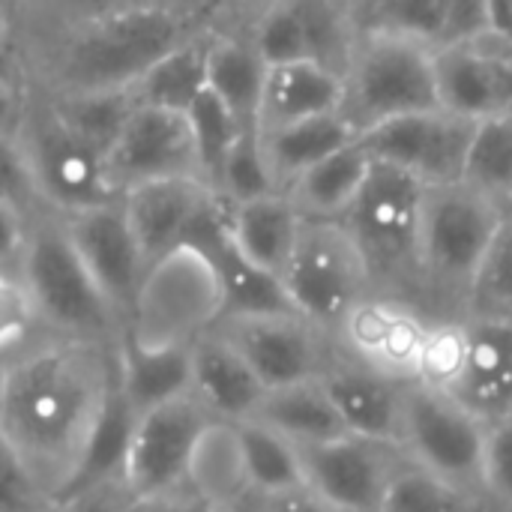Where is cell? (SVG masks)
Masks as SVG:
<instances>
[{
  "label": "cell",
  "instance_id": "10",
  "mask_svg": "<svg viewBox=\"0 0 512 512\" xmlns=\"http://www.w3.org/2000/svg\"><path fill=\"white\" fill-rule=\"evenodd\" d=\"M402 447H408L414 465L432 477L477 498L483 495L486 426L456 399L426 387H408Z\"/></svg>",
  "mask_w": 512,
  "mask_h": 512
},
{
  "label": "cell",
  "instance_id": "52",
  "mask_svg": "<svg viewBox=\"0 0 512 512\" xmlns=\"http://www.w3.org/2000/svg\"><path fill=\"white\" fill-rule=\"evenodd\" d=\"M495 39V36H492ZM501 45V57H504V75H507V114H512V42L495 39Z\"/></svg>",
  "mask_w": 512,
  "mask_h": 512
},
{
  "label": "cell",
  "instance_id": "11",
  "mask_svg": "<svg viewBox=\"0 0 512 512\" xmlns=\"http://www.w3.org/2000/svg\"><path fill=\"white\" fill-rule=\"evenodd\" d=\"M213 423L192 393L138 414L123 465V483L132 498L156 501L186 489L195 447Z\"/></svg>",
  "mask_w": 512,
  "mask_h": 512
},
{
  "label": "cell",
  "instance_id": "2",
  "mask_svg": "<svg viewBox=\"0 0 512 512\" xmlns=\"http://www.w3.org/2000/svg\"><path fill=\"white\" fill-rule=\"evenodd\" d=\"M27 24L15 6V36L42 93L129 90L156 60L219 24V3H81L39 9Z\"/></svg>",
  "mask_w": 512,
  "mask_h": 512
},
{
  "label": "cell",
  "instance_id": "3",
  "mask_svg": "<svg viewBox=\"0 0 512 512\" xmlns=\"http://www.w3.org/2000/svg\"><path fill=\"white\" fill-rule=\"evenodd\" d=\"M15 276L24 285L39 333L108 348L120 345L123 324L75 255L54 213L27 225Z\"/></svg>",
  "mask_w": 512,
  "mask_h": 512
},
{
  "label": "cell",
  "instance_id": "8",
  "mask_svg": "<svg viewBox=\"0 0 512 512\" xmlns=\"http://www.w3.org/2000/svg\"><path fill=\"white\" fill-rule=\"evenodd\" d=\"M426 186L390 165L372 162V171L339 219L360 249L369 279L402 276L420 270V228L426 207Z\"/></svg>",
  "mask_w": 512,
  "mask_h": 512
},
{
  "label": "cell",
  "instance_id": "55",
  "mask_svg": "<svg viewBox=\"0 0 512 512\" xmlns=\"http://www.w3.org/2000/svg\"><path fill=\"white\" fill-rule=\"evenodd\" d=\"M0 402H3V357H0Z\"/></svg>",
  "mask_w": 512,
  "mask_h": 512
},
{
  "label": "cell",
  "instance_id": "29",
  "mask_svg": "<svg viewBox=\"0 0 512 512\" xmlns=\"http://www.w3.org/2000/svg\"><path fill=\"white\" fill-rule=\"evenodd\" d=\"M213 27L156 60L132 87V102L138 108H156L171 114H186L207 93V39Z\"/></svg>",
  "mask_w": 512,
  "mask_h": 512
},
{
  "label": "cell",
  "instance_id": "33",
  "mask_svg": "<svg viewBox=\"0 0 512 512\" xmlns=\"http://www.w3.org/2000/svg\"><path fill=\"white\" fill-rule=\"evenodd\" d=\"M42 93V90H39ZM60 123L75 132L87 147H93L105 162L114 150L120 132L126 129L135 102L129 90H102V93H42Z\"/></svg>",
  "mask_w": 512,
  "mask_h": 512
},
{
  "label": "cell",
  "instance_id": "1",
  "mask_svg": "<svg viewBox=\"0 0 512 512\" xmlns=\"http://www.w3.org/2000/svg\"><path fill=\"white\" fill-rule=\"evenodd\" d=\"M117 387V348L36 333L3 357L0 441L60 501Z\"/></svg>",
  "mask_w": 512,
  "mask_h": 512
},
{
  "label": "cell",
  "instance_id": "26",
  "mask_svg": "<svg viewBox=\"0 0 512 512\" xmlns=\"http://www.w3.org/2000/svg\"><path fill=\"white\" fill-rule=\"evenodd\" d=\"M261 132V129H258ZM360 135L342 114H327L282 129L261 132V147L279 192H288L306 171L321 165L327 156L354 144Z\"/></svg>",
  "mask_w": 512,
  "mask_h": 512
},
{
  "label": "cell",
  "instance_id": "45",
  "mask_svg": "<svg viewBox=\"0 0 512 512\" xmlns=\"http://www.w3.org/2000/svg\"><path fill=\"white\" fill-rule=\"evenodd\" d=\"M483 495L501 510L512 512V420L486 426Z\"/></svg>",
  "mask_w": 512,
  "mask_h": 512
},
{
  "label": "cell",
  "instance_id": "32",
  "mask_svg": "<svg viewBox=\"0 0 512 512\" xmlns=\"http://www.w3.org/2000/svg\"><path fill=\"white\" fill-rule=\"evenodd\" d=\"M234 432H237L243 474H246V483H249V492L255 501L276 498V495L306 486L300 450L291 441H285L282 435L270 432L267 426H261L255 420L237 423Z\"/></svg>",
  "mask_w": 512,
  "mask_h": 512
},
{
  "label": "cell",
  "instance_id": "47",
  "mask_svg": "<svg viewBox=\"0 0 512 512\" xmlns=\"http://www.w3.org/2000/svg\"><path fill=\"white\" fill-rule=\"evenodd\" d=\"M51 498L33 483L27 468L0 441V512H51Z\"/></svg>",
  "mask_w": 512,
  "mask_h": 512
},
{
  "label": "cell",
  "instance_id": "14",
  "mask_svg": "<svg viewBox=\"0 0 512 512\" xmlns=\"http://www.w3.org/2000/svg\"><path fill=\"white\" fill-rule=\"evenodd\" d=\"M57 219L63 222V231L75 255L87 267L90 279L96 282V288L102 291V297L108 300V306L114 309L126 333V321H129L135 294L141 288L147 261L126 222L123 204L117 201L108 207H93V210L57 216Z\"/></svg>",
  "mask_w": 512,
  "mask_h": 512
},
{
  "label": "cell",
  "instance_id": "34",
  "mask_svg": "<svg viewBox=\"0 0 512 512\" xmlns=\"http://www.w3.org/2000/svg\"><path fill=\"white\" fill-rule=\"evenodd\" d=\"M450 0H375L351 6L357 36H393L438 48L447 30Z\"/></svg>",
  "mask_w": 512,
  "mask_h": 512
},
{
  "label": "cell",
  "instance_id": "19",
  "mask_svg": "<svg viewBox=\"0 0 512 512\" xmlns=\"http://www.w3.org/2000/svg\"><path fill=\"white\" fill-rule=\"evenodd\" d=\"M318 381L351 438L387 447L402 444V411L408 387L360 363H330Z\"/></svg>",
  "mask_w": 512,
  "mask_h": 512
},
{
  "label": "cell",
  "instance_id": "5",
  "mask_svg": "<svg viewBox=\"0 0 512 512\" xmlns=\"http://www.w3.org/2000/svg\"><path fill=\"white\" fill-rule=\"evenodd\" d=\"M432 48L393 39L360 36L345 69L342 117L357 135L423 111H438Z\"/></svg>",
  "mask_w": 512,
  "mask_h": 512
},
{
  "label": "cell",
  "instance_id": "50",
  "mask_svg": "<svg viewBox=\"0 0 512 512\" xmlns=\"http://www.w3.org/2000/svg\"><path fill=\"white\" fill-rule=\"evenodd\" d=\"M252 512H336L333 507H327L321 498H315L306 486L276 495V498H261L252 504Z\"/></svg>",
  "mask_w": 512,
  "mask_h": 512
},
{
  "label": "cell",
  "instance_id": "12",
  "mask_svg": "<svg viewBox=\"0 0 512 512\" xmlns=\"http://www.w3.org/2000/svg\"><path fill=\"white\" fill-rule=\"evenodd\" d=\"M471 120H462L447 111H423L381 123L360 135V144L378 165H390L426 189L462 183L471 135Z\"/></svg>",
  "mask_w": 512,
  "mask_h": 512
},
{
  "label": "cell",
  "instance_id": "41",
  "mask_svg": "<svg viewBox=\"0 0 512 512\" xmlns=\"http://www.w3.org/2000/svg\"><path fill=\"white\" fill-rule=\"evenodd\" d=\"M186 120H189V132H192V141H195L201 177L213 189L216 177H219V168H222L231 144L243 132V126L231 117V111L210 90L186 111Z\"/></svg>",
  "mask_w": 512,
  "mask_h": 512
},
{
  "label": "cell",
  "instance_id": "6",
  "mask_svg": "<svg viewBox=\"0 0 512 512\" xmlns=\"http://www.w3.org/2000/svg\"><path fill=\"white\" fill-rule=\"evenodd\" d=\"M15 138L27 159L36 195L48 213L72 216L117 204L123 198L108 177L105 159L60 123L39 90H33Z\"/></svg>",
  "mask_w": 512,
  "mask_h": 512
},
{
  "label": "cell",
  "instance_id": "16",
  "mask_svg": "<svg viewBox=\"0 0 512 512\" xmlns=\"http://www.w3.org/2000/svg\"><path fill=\"white\" fill-rule=\"evenodd\" d=\"M105 165L120 195L141 183L171 180V177H195L204 183L186 114H171L156 108L135 105Z\"/></svg>",
  "mask_w": 512,
  "mask_h": 512
},
{
  "label": "cell",
  "instance_id": "24",
  "mask_svg": "<svg viewBox=\"0 0 512 512\" xmlns=\"http://www.w3.org/2000/svg\"><path fill=\"white\" fill-rule=\"evenodd\" d=\"M345 78L312 60L270 66L261 93L258 129H282L291 123L342 114Z\"/></svg>",
  "mask_w": 512,
  "mask_h": 512
},
{
  "label": "cell",
  "instance_id": "53",
  "mask_svg": "<svg viewBox=\"0 0 512 512\" xmlns=\"http://www.w3.org/2000/svg\"><path fill=\"white\" fill-rule=\"evenodd\" d=\"M498 213H501V222H507V225H512V192L501 201V207H498Z\"/></svg>",
  "mask_w": 512,
  "mask_h": 512
},
{
  "label": "cell",
  "instance_id": "44",
  "mask_svg": "<svg viewBox=\"0 0 512 512\" xmlns=\"http://www.w3.org/2000/svg\"><path fill=\"white\" fill-rule=\"evenodd\" d=\"M0 204L15 210L27 222L48 213L36 195V186H33V177H30V168H27L18 138L6 135V132H0Z\"/></svg>",
  "mask_w": 512,
  "mask_h": 512
},
{
  "label": "cell",
  "instance_id": "15",
  "mask_svg": "<svg viewBox=\"0 0 512 512\" xmlns=\"http://www.w3.org/2000/svg\"><path fill=\"white\" fill-rule=\"evenodd\" d=\"M387 444L360 438H336L330 444L303 447L306 489L336 512H381L399 465L387 456Z\"/></svg>",
  "mask_w": 512,
  "mask_h": 512
},
{
  "label": "cell",
  "instance_id": "27",
  "mask_svg": "<svg viewBox=\"0 0 512 512\" xmlns=\"http://www.w3.org/2000/svg\"><path fill=\"white\" fill-rule=\"evenodd\" d=\"M372 171V156L360 144V138L339 153L327 156L321 165L306 171L285 195L300 210L303 219L312 222H339L354 198L360 195L366 177Z\"/></svg>",
  "mask_w": 512,
  "mask_h": 512
},
{
  "label": "cell",
  "instance_id": "51",
  "mask_svg": "<svg viewBox=\"0 0 512 512\" xmlns=\"http://www.w3.org/2000/svg\"><path fill=\"white\" fill-rule=\"evenodd\" d=\"M159 501V512H216L210 504H204L201 498H195L189 489H180L168 498H156Z\"/></svg>",
  "mask_w": 512,
  "mask_h": 512
},
{
  "label": "cell",
  "instance_id": "28",
  "mask_svg": "<svg viewBox=\"0 0 512 512\" xmlns=\"http://www.w3.org/2000/svg\"><path fill=\"white\" fill-rule=\"evenodd\" d=\"M255 423L267 426L270 432L282 435L285 441H291L297 450L303 447H318V444H330L336 438H345L348 432L342 429L321 381H309V384H297V387H285V390H273L264 393L258 411L252 414Z\"/></svg>",
  "mask_w": 512,
  "mask_h": 512
},
{
  "label": "cell",
  "instance_id": "13",
  "mask_svg": "<svg viewBox=\"0 0 512 512\" xmlns=\"http://www.w3.org/2000/svg\"><path fill=\"white\" fill-rule=\"evenodd\" d=\"M216 330L237 348L267 393L318 381L330 366L324 333L294 312L222 318Z\"/></svg>",
  "mask_w": 512,
  "mask_h": 512
},
{
  "label": "cell",
  "instance_id": "54",
  "mask_svg": "<svg viewBox=\"0 0 512 512\" xmlns=\"http://www.w3.org/2000/svg\"><path fill=\"white\" fill-rule=\"evenodd\" d=\"M129 512H159V501H135Z\"/></svg>",
  "mask_w": 512,
  "mask_h": 512
},
{
  "label": "cell",
  "instance_id": "49",
  "mask_svg": "<svg viewBox=\"0 0 512 512\" xmlns=\"http://www.w3.org/2000/svg\"><path fill=\"white\" fill-rule=\"evenodd\" d=\"M27 225H30L27 219H21L15 210L0 204V273H15L18 270Z\"/></svg>",
  "mask_w": 512,
  "mask_h": 512
},
{
  "label": "cell",
  "instance_id": "4",
  "mask_svg": "<svg viewBox=\"0 0 512 512\" xmlns=\"http://www.w3.org/2000/svg\"><path fill=\"white\" fill-rule=\"evenodd\" d=\"M225 318V291L216 267L195 246H180L144 270L126 333L147 351H189Z\"/></svg>",
  "mask_w": 512,
  "mask_h": 512
},
{
  "label": "cell",
  "instance_id": "22",
  "mask_svg": "<svg viewBox=\"0 0 512 512\" xmlns=\"http://www.w3.org/2000/svg\"><path fill=\"white\" fill-rule=\"evenodd\" d=\"M189 393L216 423H246L264 399V387L237 354V348L213 330L189 348Z\"/></svg>",
  "mask_w": 512,
  "mask_h": 512
},
{
  "label": "cell",
  "instance_id": "25",
  "mask_svg": "<svg viewBox=\"0 0 512 512\" xmlns=\"http://www.w3.org/2000/svg\"><path fill=\"white\" fill-rule=\"evenodd\" d=\"M267 66L246 30L216 24L207 39V90L231 111L243 129H258Z\"/></svg>",
  "mask_w": 512,
  "mask_h": 512
},
{
  "label": "cell",
  "instance_id": "9",
  "mask_svg": "<svg viewBox=\"0 0 512 512\" xmlns=\"http://www.w3.org/2000/svg\"><path fill=\"white\" fill-rule=\"evenodd\" d=\"M498 228V207L468 186L429 189L420 228V273L444 291L471 294Z\"/></svg>",
  "mask_w": 512,
  "mask_h": 512
},
{
  "label": "cell",
  "instance_id": "18",
  "mask_svg": "<svg viewBox=\"0 0 512 512\" xmlns=\"http://www.w3.org/2000/svg\"><path fill=\"white\" fill-rule=\"evenodd\" d=\"M213 201L216 192L195 177L153 180L123 192L120 204L147 267L162 255L186 246Z\"/></svg>",
  "mask_w": 512,
  "mask_h": 512
},
{
  "label": "cell",
  "instance_id": "37",
  "mask_svg": "<svg viewBox=\"0 0 512 512\" xmlns=\"http://www.w3.org/2000/svg\"><path fill=\"white\" fill-rule=\"evenodd\" d=\"M246 33L267 69L309 60L300 0H282V3L261 6L252 18V24L246 27Z\"/></svg>",
  "mask_w": 512,
  "mask_h": 512
},
{
  "label": "cell",
  "instance_id": "21",
  "mask_svg": "<svg viewBox=\"0 0 512 512\" xmlns=\"http://www.w3.org/2000/svg\"><path fill=\"white\" fill-rule=\"evenodd\" d=\"M450 399L483 426L512 420V321L483 315L468 324V363Z\"/></svg>",
  "mask_w": 512,
  "mask_h": 512
},
{
  "label": "cell",
  "instance_id": "46",
  "mask_svg": "<svg viewBox=\"0 0 512 512\" xmlns=\"http://www.w3.org/2000/svg\"><path fill=\"white\" fill-rule=\"evenodd\" d=\"M36 318L15 273H0V357L36 336Z\"/></svg>",
  "mask_w": 512,
  "mask_h": 512
},
{
  "label": "cell",
  "instance_id": "38",
  "mask_svg": "<svg viewBox=\"0 0 512 512\" xmlns=\"http://www.w3.org/2000/svg\"><path fill=\"white\" fill-rule=\"evenodd\" d=\"M213 192L228 207L279 192L276 183H273V174H270L258 129H243L237 135V141L231 144V150H228V156H225V162L219 168Z\"/></svg>",
  "mask_w": 512,
  "mask_h": 512
},
{
  "label": "cell",
  "instance_id": "35",
  "mask_svg": "<svg viewBox=\"0 0 512 512\" xmlns=\"http://www.w3.org/2000/svg\"><path fill=\"white\" fill-rule=\"evenodd\" d=\"M462 186L501 207L512 192V114H495L474 126Z\"/></svg>",
  "mask_w": 512,
  "mask_h": 512
},
{
  "label": "cell",
  "instance_id": "7",
  "mask_svg": "<svg viewBox=\"0 0 512 512\" xmlns=\"http://www.w3.org/2000/svg\"><path fill=\"white\" fill-rule=\"evenodd\" d=\"M369 270L342 222H303L297 249L282 276V291L303 321L336 333L351 309L369 297Z\"/></svg>",
  "mask_w": 512,
  "mask_h": 512
},
{
  "label": "cell",
  "instance_id": "48",
  "mask_svg": "<svg viewBox=\"0 0 512 512\" xmlns=\"http://www.w3.org/2000/svg\"><path fill=\"white\" fill-rule=\"evenodd\" d=\"M135 504L123 480H105L84 489H75L54 501L51 512H129Z\"/></svg>",
  "mask_w": 512,
  "mask_h": 512
},
{
  "label": "cell",
  "instance_id": "30",
  "mask_svg": "<svg viewBox=\"0 0 512 512\" xmlns=\"http://www.w3.org/2000/svg\"><path fill=\"white\" fill-rule=\"evenodd\" d=\"M186 489L216 512H237L243 504L255 501L243 474L234 426L213 423L201 435L189 465Z\"/></svg>",
  "mask_w": 512,
  "mask_h": 512
},
{
  "label": "cell",
  "instance_id": "31",
  "mask_svg": "<svg viewBox=\"0 0 512 512\" xmlns=\"http://www.w3.org/2000/svg\"><path fill=\"white\" fill-rule=\"evenodd\" d=\"M117 390L135 414L189 393V351H147L120 339Z\"/></svg>",
  "mask_w": 512,
  "mask_h": 512
},
{
  "label": "cell",
  "instance_id": "17",
  "mask_svg": "<svg viewBox=\"0 0 512 512\" xmlns=\"http://www.w3.org/2000/svg\"><path fill=\"white\" fill-rule=\"evenodd\" d=\"M336 333L360 366H369L402 387H414L417 357L426 336V321L414 309L384 297H366Z\"/></svg>",
  "mask_w": 512,
  "mask_h": 512
},
{
  "label": "cell",
  "instance_id": "23",
  "mask_svg": "<svg viewBox=\"0 0 512 512\" xmlns=\"http://www.w3.org/2000/svg\"><path fill=\"white\" fill-rule=\"evenodd\" d=\"M303 216L291 204L285 192L243 201V204H225V225L231 234V243L237 252L261 273L282 282L288 261L297 249Z\"/></svg>",
  "mask_w": 512,
  "mask_h": 512
},
{
  "label": "cell",
  "instance_id": "42",
  "mask_svg": "<svg viewBox=\"0 0 512 512\" xmlns=\"http://www.w3.org/2000/svg\"><path fill=\"white\" fill-rule=\"evenodd\" d=\"M486 309V318L512 321V225L501 222L468 294Z\"/></svg>",
  "mask_w": 512,
  "mask_h": 512
},
{
  "label": "cell",
  "instance_id": "39",
  "mask_svg": "<svg viewBox=\"0 0 512 512\" xmlns=\"http://www.w3.org/2000/svg\"><path fill=\"white\" fill-rule=\"evenodd\" d=\"M465 363H468V324H456V321L426 324L414 387H426L450 396L465 375Z\"/></svg>",
  "mask_w": 512,
  "mask_h": 512
},
{
  "label": "cell",
  "instance_id": "20",
  "mask_svg": "<svg viewBox=\"0 0 512 512\" xmlns=\"http://www.w3.org/2000/svg\"><path fill=\"white\" fill-rule=\"evenodd\" d=\"M432 63L441 111L471 123L507 114L504 57L492 36L432 51Z\"/></svg>",
  "mask_w": 512,
  "mask_h": 512
},
{
  "label": "cell",
  "instance_id": "36",
  "mask_svg": "<svg viewBox=\"0 0 512 512\" xmlns=\"http://www.w3.org/2000/svg\"><path fill=\"white\" fill-rule=\"evenodd\" d=\"M135 420H138V414L129 408V402L114 387V396H111V402H108V408L96 426L90 450H87L81 471H78L69 492L93 486V483H105V480H123V465H126V450H129Z\"/></svg>",
  "mask_w": 512,
  "mask_h": 512
},
{
  "label": "cell",
  "instance_id": "43",
  "mask_svg": "<svg viewBox=\"0 0 512 512\" xmlns=\"http://www.w3.org/2000/svg\"><path fill=\"white\" fill-rule=\"evenodd\" d=\"M33 90L36 84L21 39L15 36V30H0V132H18Z\"/></svg>",
  "mask_w": 512,
  "mask_h": 512
},
{
  "label": "cell",
  "instance_id": "40",
  "mask_svg": "<svg viewBox=\"0 0 512 512\" xmlns=\"http://www.w3.org/2000/svg\"><path fill=\"white\" fill-rule=\"evenodd\" d=\"M381 512H480V498L432 477L411 462L399 465Z\"/></svg>",
  "mask_w": 512,
  "mask_h": 512
}]
</instances>
